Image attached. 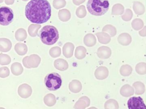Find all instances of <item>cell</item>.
<instances>
[{"label": "cell", "mask_w": 146, "mask_h": 109, "mask_svg": "<svg viewBox=\"0 0 146 109\" xmlns=\"http://www.w3.org/2000/svg\"><path fill=\"white\" fill-rule=\"evenodd\" d=\"M90 100L89 98L87 96L81 97L74 105L75 109H85L86 107L89 106Z\"/></svg>", "instance_id": "8"}, {"label": "cell", "mask_w": 146, "mask_h": 109, "mask_svg": "<svg viewBox=\"0 0 146 109\" xmlns=\"http://www.w3.org/2000/svg\"><path fill=\"white\" fill-rule=\"evenodd\" d=\"M96 35L98 38L99 42L102 44H108L111 41V37L106 32H97Z\"/></svg>", "instance_id": "17"}, {"label": "cell", "mask_w": 146, "mask_h": 109, "mask_svg": "<svg viewBox=\"0 0 146 109\" xmlns=\"http://www.w3.org/2000/svg\"><path fill=\"white\" fill-rule=\"evenodd\" d=\"M49 53L50 55L53 58L59 57L61 54V49L59 47H54L50 49Z\"/></svg>", "instance_id": "32"}, {"label": "cell", "mask_w": 146, "mask_h": 109, "mask_svg": "<svg viewBox=\"0 0 146 109\" xmlns=\"http://www.w3.org/2000/svg\"><path fill=\"white\" fill-rule=\"evenodd\" d=\"M131 26L134 30H139L143 27V22L140 19H135L131 22Z\"/></svg>", "instance_id": "29"}, {"label": "cell", "mask_w": 146, "mask_h": 109, "mask_svg": "<svg viewBox=\"0 0 146 109\" xmlns=\"http://www.w3.org/2000/svg\"><path fill=\"white\" fill-rule=\"evenodd\" d=\"M66 5V1L65 0H54L53 6L56 9H60L64 7Z\"/></svg>", "instance_id": "33"}, {"label": "cell", "mask_w": 146, "mask_h": 109, "mask_svg": "<svg viewBox=\"0 0 146 109\" xmlns=\"http://www.w3.org/2000/svg\"><path fill=\"white\" fill-rule=\"evenodd\" d=\"M97 54L100 58L106 59L108 58L111 56V51L108 47L102 46L97 50Z\"/></svg>", "instance_id": "9"}, {"label": "cell", "mask_w": 146, "mask_h": 109, "mask_svg": "<svg viewBox=\"0 0 146 109\" xmlns=\"http://www.w3.org/2000/svg\"><path fill=\"white\" fill-rule=\"evenodd\" d=\"M54 66L55 68L60 71L66 70L69 67L68 62L63 59H58L55 60Z\"/></svg>", "instance_id": "16"}, {"label": "cell", "mask_w": 146, "mask_h": 109, "mask_svg": "<svg viewBox=\"0 0 146 109\" xmlns=\"http://www.w3.org/2000/svg\"><path fill=\"white\" fill-rule=\"evenodd\" d=\"M102 31L108 32L111 37L114 36L117 34L116 28L111 25H107L105 26L102 29Z\"/></svg>", "instance_id": "30"}, {"label": "cell", "mask_w": 146, "mask_h": 109, "mask_svg": "<svg viewBox=\"0 0 146 109\" xmlns=\"http://www.w3.org/2000/svg\"><path fill=\"white\" fill-rule=\"evenodd\" d=\"M124 7L119 3L113 5L112 9V14L113 15H121L123 13Z\"/></svg>", "instance_id": "25"}, {"label": "cell", "mask_w": 146, "mask_h": 109, "mask_svg": "<svg viewBox=\"0 0 146 109\" xmlns=\"http://www.w3.org/2000/svg\"><path fill=\"white\" fill-rule=\"evenodd\" d=\"M39 36L42 42L47 45H52L59 39V32L54 26L46 25L40 31Z\"/></svg>", "instance_id": "2"}, {"label": "cell", "mask_w": 146, "mask_h": 109, "mask_svg": "<svg viewBox=\"0 0 146 109\" xmlns=\"http://www.w3.org/2000/svg\"><path fill=\"white\" fill-rule=\"evenodd\" d=\"M12 43L8 39L6 38H0V51L7 52L11 48Z\"/></svg>", "instance_id": "13"}, {"label": "cell", "mask_w": 146, "mask_h": 109, "mask_svg": "<svg viewBox=\"0 0 146 109\" xmlns=\"http://www.w3.org/2000/svg\"><path fill=\"white\" fill-rule=\"evenodd\" d=\"M86 14H87V11H86L85 6L82 5L77 9L76 14L78 18H82L85 17Z\"/></svg>", "instance_id": "31"}, {"label": "cell", "mask_w": 146, "mask_h": 109, "mask_svg": "<svg viewBox=\"0 0 146 109\" xmlns=\"http://www.w3.org/2000/svg\"><path fill=\"white\" fill-rule=\"evenodd\" d=\"M14 14L11 9L7 7H0V24L7 26L12 22Z\"/></svg>", "instance_id": "5"}, {"label": "cell", "mask_w": 146, "mask_h": 109, "mask_svg": "<svg viewBox=\"0 0 146 109\" xmlns=\"http://www.w3.org/2000/svg\"><path fill=\"white\" fill-rule=\"evenodd\" d=\"M108 0H89L87 3L88 11L95 16L104 15L108 10Z\"/></svg>", "instance_id": "3"}, {"label": "cell", "mask_w": 146, "mask_h": 109, "mask_svg": "<svg viewBox=\"0 0 146 109\" xmlns=\"http://www.w3.org/2000/svg\"><path fill=\"white\" fill-rule=\"evenodd\" d=\"M58 17L61 21L66 22L70 19V12L69 10L66 9H61L59 11Z\"/></svg>", "instance_id": "18"}, {"label": "cell", "mask_w": 146, "mask_h": 109, "mask_svg": "<svg viewBox=\"0 0 146 109\" xmlns=\"http://www.w3.org/2000/svg\"><path fill=\"white\" fill-rule=\"evenodd\" d=\"M15 50L19 55H24L27 53V47L23 43H18L15 46Z\"/></svg>", "instance_id": "27"}, {"label": "cell", "mask_w": 146, "mask_h": 109, "mask_svg": "<svg viewBox=\"0 0 146 109\" xmlns=\"http://www.w3.org/2000/svg\"><path fill=\"white\" fill-rule=\"evenodd\" d=\"M27 33L26 30L23 28L18 29L15 33V37L18 41H22L26 39Z\"/></svg>", "instance_id": "22"}, {"label": "cell", "mask_w": 146, "mask_h": 109, "mask_svg": "<svg viewBox=\"0 0 146 109\" xmlns=\"http://www.w3.org/2000/svg\"><path fill=\"white\" fill-rule=\"evenodd\" d=\"M132 72V67L128 64L123 65L120 69V74L123 76H128L131 74Z\"/></svg>", "instance_id": "26"}, {"label": "cell", "mask_w": 146, "mask_h": 109, "mask_svg": "<svg viewBox=\"0 0 146 109\" xmlns=\"http://www.w3.org/2000/svg\"><path fill=\"white\" fill-rule=\"evenodd\" d=\"M129 109H146V105L141 97L130 98L127 103Z\"/></svg>", "instance_id": "6"}, {"label": "cell", "mask_w": 146, "mask_h": 109, "mask_svg": "<svg viewBox=\"0 0 146 109\" xmlns=\"http://www.w3.org/2000/svg\"><path fill=\"white\" fill-rule=\"evenodd\" d=\"M84 43L87 47H93L96 44V38L93 34H87L84 38Z\"/></svg>", "instance_id": "15"}, {"label": "cell", "mask_w": 146, "mask_h": 109, "mask_svg": "<svg viewBox=\"0 0 146 109\" xmlns=\"http://www.w3.org/2000/svg\"><path fill=\"white\" fill-rule=\"evenodd\" d=\"M74 45L70 42L66 43L63 48V54L66 58H70L72 57L74 52Z\"/></svg>", "instance_id": "10"}, {"label": "cell", "mask_w": 146, "mask_h": 109, "mask_svg": "<svg viewBox=\"0 0 146 109\" xmlns=\"http://www.w3.org/2000/svg\"><path fill=\"white\" fill-rule=\"evenodd\" d=\"M132 16H133V13L132 11L130 9H127L125 10V12L124 14L123 15H122L121 17L124 21H128L131 20Z\"/></svg>", "instance_id": "34"}, {"label": "cell", "mask_w": 146, "mask_h": 109, "mask_svg": "<svg viewBox=\"0 0 146 109\" xmlns=\"http://www.w3.org/2000/svg\"><path fill=\"white\" fill-rule=\"evenodd\" d=\"M22 1H29V0H22Z\"/></svg>", "instance_id": "40"}, {"label": "cell", "mask_w": 146, "mask_h": 109, "mask_svg": "<svg viewBox=\"0 0 146 109\" xmlns=\"http://www.w3.org/2000/svg\"><path fill=\"white\" fill-rule=\"evenodd\" d=\"M104 107L105 109H119V106L117 100L110 99L106 101Z\"/></svg>", "instance_id": "23"}, {"label": "cell", "mask_w": 146, "mask_h": 109, "mask_svg": "<svg viewBox=\"0 0 146 109\" xmlns=\"http://www.w3.org/2000/svg\"><path fill=\"white\" fill-rule=\"evenodd\" d=\"M88 109H98L97 108H96V107H90V108H88Z\"/></svg>", "instance_id": "38"}, {"label": "cell", "mask_w": 146, "mask_h": 109, "mask_svg": "<svg viewBox=\"0 0 146 109\" xmlns=\"http://www.w3.org/2000/svg\"><path fill=\"white\" fill-rule=\"evenodd\" d=\"M136 72L139 75H143L146 73V64L144 62L138 63L135 66Z\"/></svg>", "instance_id": "28"}, {"label": "cell", "mask_w": 146, "mask_h": 109, "mask_svg": "<svg viewBox=\"0 0 146 109\" xmlns=\"http://www.w3.org/2000/svg\"><path fill=\"white\" fill-rule=\"evenodd\" d=\"M118 41L121 45L127 46L131 43V37L128 33H122L118 37Z\"/></svg>", "instance_id": "12"}, {"label": "cell", "mask_w": 146, "mask_h": 109, "mask_svg": "<svg viewBox=\"0 0 146 109\" xmlns=\"http://www.w3.org/2000/svg\"><path fill=\"white\" fill-rule=\"evenodd\" d=\"M41 27V26L39 24H32L29 26L28 29V32L31 36L35 37L38 34V30Z\"/></svg>", "instance_id": "24"}, {"label": "cell", "mask_w": 146, "mask_h": 109, "mask_svg": "<svg viewBox=\"0 0 146 109\" xmlns=\"http://www.w3.org/2000/svg\"><path fill=\"white\" fill-rule=\"evenodd\" d=\"M133 8L134 12L137 15H142L145 12L144 5L140 2H134Z\"/></svg>", "instance_id": "19"}, {"label": "cell", "mask_w": 146, "mask_h": 109, "mask_svg": "<svg viewBox=\"0 0 146 109\" xmlns=\"http://www.w3.org/2000/svg\"><path fill=\"white\" fill-rule=\"evenodd\" d=\"M51 7L47 0H31L25 7L26 18L32 23L42 24L51 16Z\"/></svg>", "instance_id": "1"}, {"label": "cell", "mask_w": 146, "mask_h": 109, "mask_svg": "<svg viewBox=\"0 0 146 109\" xmlns=\"http://www.w3.org/2000/svg\"><path fill=\"white\" fill-rule=\"evenodd\" d=\"M86 53L87 50L83 46H78L77 47L75 51V57L78 59H82L86 56Z\"/></svg>", "instance_id": "20"}, {"label": "cell", "mask_w": 146, "mask_h": 109, "mask_svg": "<svg viewBox=\"0 0 146 109\" xmlns=\"http://www.w3.org/2000/svg\"><path fill=\"white\" fill-rule=\"evenodd\" d=\"M139 34L141 36H145L146 35V26H144V29L143 30H141V31L139 32Z\"/></svg>", "instance_id": "36"}, {"label": "cell", "mask_w": 146, "mask_h": 109, "mask_svg": "<svg viewBox=\"0 0 146 109\" xmlns=\"http://www.w3.org/2000/svg\"><path fill=\"white\" fill-rule=\"evenodd\" d=\"M134 89L129 84L123 85L120 90V94L124 97H128L133 95L134 94Z\"/></svg>", "instance_id": "14"}, {"label": "cell", "mask_w": 146, "mask_h": 109, "mask_svg": "<svg viewBox=\"0 0 146 109\" xmlns=\"http://www.w3.org/2000/svg\"><path fill=\"white\" fill-rule=\"evenodd\" d=\"M86 0H73V2L75 5H80V4L84 3Z\"/></svg>", "instance_id": "35"}, {"label": "cell", "mask_w": 146, "mask_h": 109, "mask_svg": "<svg viewBox=\"0 0 146 109\" xmlns=\"http://www.w3.org/2000/svg\"><path fill=\"white\" fill-rule=\"evenodd\" d=\"M45 85L50 91H56L60 87L62 79L59 74L52 72L48 74L44 79Z\"/></svg>", "instance_id": "4"}, {"label": "cell", "mask_w": 146, "mask_h": 109, "mask_svg": "<svg viewBox=\"0 0 146 109\" xmlns=\"http://www.w3.org/2000/svg\"><path fill=\"white\" fill-rule=\"evenodd\" d=\"M15 0H5V3L7 5H12L14 3Z\"/></svg>", "instance_id": "37"}, {"label": "cell", "mask_w": 146, "mask_h": 109, "mask_svg": "<svg viewBox=\"0 0 146 109\" xmlns=\"http://www.w3.org/2000/svg\"><path fill=\"white\" fill-rule=\"evenodd\" d=\"M132 86L135 90V94L142 95L145 92V85L143 83L140 81H137L134 83Z\"/></svg>", "instance_id": "21"}, {"label": "cell", "mask_w": 146, "mask_h": 109, "mask_svg": "<svg viewBox=\"0 0 146 109\" xmlns=\"http://www.w3.org/2000/svg\"><path fill=\"white\" fill-rule=\"evenodd\" d=\"M4 0H0V3H1L3 2Z\"/></svg>", "instance_id": "39"}, {"label": "cell", "mask_w": 146, "mask_h": 109, "mask_svg": "<svg viewBox=\"0 0 146 109\" xmlns=\"http://www.w3.org/2000/svg\"><path fill=\"white\" fill-rule=\"evenodd\" d=\"M69 88L72 93H77L82 90V86L80 81L77 80H73L69 84Z\"/></svg>", "instance_id": "11"}, {"label": "cell", "mask_w": 146, "mask_h": 109, "mask_svg": "<svg viewBox=\"0 0 146 109\" xmlns=\"http://www.w3.org/2000/svg\"><path fill=\"white\" fill-rule=\"evenodd\" d=\"M94 75L96 79L98 80H104L108 77L109 72L107 67L101 66L96 69Z\"/></svg>", "instance_id": "7"}]
</instances>
